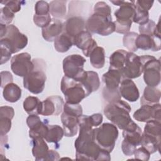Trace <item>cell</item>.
Instances as JSON below:
<instances>
[{
  "label": "cell",
  "instance_id": "cell-3",
  "mask_svg": "<svg viewBox=\"0 0 161 161\" xmlns=\"http://www.w3.org/2000/svg\"><path fill=\"white\" fill-rule=\"evenodd\" d=\"M33 69L23 77V86L34 94H38L43 91L47 80L46 63L43 59H33Z\"/></svg>",
  "mask_w": 161,
  "mask_h": 161
},
{
  "label": "cell",
  "instance_id": "cell-38",
  "mask_svg": "<svg viewBox=\"0 0 161 161\" xmlns=\"http://www.w3.org/2000/svg\"><path fill=\"white\" fill-rule=\"evenodd\" d=\"M48 130V125L45 122H42L39 126L29 130V136L33 140L37 138L45 137Z\"/></svg>",
  "mask_w": 161,
  "mask_h": 161
},
{
  "label": "cell",
  "instance_id": "cell-29",
  "mask_svg": "<svg viewBox=\"0 0 161 161\" xmlns=\"http://www.w3.org/2000/svg\"><path fill=\"white\" fill-rule=\"evenodd\" d=\"M127 52L123 49H119L114 52L109 57V68L121 72L125 65Z\"/></svg>",
  "mask_w": 161,
  "mask_h": 161
},
{
  "label": "cell",
  "instance_id": "cell-30",
  "mask_svg": "<svg viewBox=\"0 0 161 161\" xmlns=\"http://www.w3.org/2000/svg\"><path fill=\"white\" fill-rule=\"evenodd\" d=\"M90 63L96 69H101L105 64V51L104 49L97 46L89 54Z\"/></svg>",
  "mask_w": 161,
  "mask_h": 161
},
{
  "label": "cell",
  "instance_id": "cell-13",
  "mask_svg": "<svg viewBox=\"0 0 161 161\" xmlns=\"http://www.w3.org/2000/svg\"><path fill=\"white\" fill-rule=\"evenodd\" d=\"M122 79V75L119 70L109 68L108 72L104 73L102 77L104 84L103 94L114 95L119 94V86Z\"/></svg>",
  "mask_w": 161,
  "mask_h": 161
},
{
  "label": "cell",
  "instance_id": "cell-48",
  "mask_svg": "<svg viewBox=\"0 0 161 161\" xmlns=\"http://www.w3.org/2000/svg\"><path fill=\"white\" fill-rule=\"evenodd\" d=\"M136 146L126 142L125 140H123L121 143V149L123 151V153L127 156H131L134 154V152L135 150L136 149Z\"/></svg>",
  "mask_w": 161,
  "mask_h": 161
},
{
  "label": "cell",
  "instance_id": "cell-18",
  "mask_svg": "<svg viewBox=\"0 0 161 161\" xmlns=\"http://www.w3.org/2000/svg\"><path fill=\"white\" fill-rule=\"evenodd\" d=\"M115 6H120L114 12V16L118 20H132L135 11V1H111Z\"/></svg>",
  "mask_w": 161,
  "mask_h": 161
},
{
  "label": "cell",
  "instance_id": "cell-9",
  "mask_svg": "<svg viewBox=\"0 0 161 161\" xmlns=\"http://www.w3.org/2000/svg\"><path fill=\"white\" fill-rule=\"evenodd\" d=\"M86 62L85 58L79 54L70 55L64 58L62 64L65 76L81 82L86 75V71L84 70Z\"/></svg>",
  "mask_w": 161,
  "mask_h": 161
},
{
  "label": "cell",
  "instance_id": "cell-2",
  "mask_svg": "<svg viewBox=\"0 0 161 161\" xmlns=\"http://www.w3.org/2000/svg\"><path fill=\"white\" fill-rule=\"evenodd\" d=\"M131 110L128 103L119 99L108 103L104 108V114L113 125L123 130L132 121L130 116Z\"/></svg>",
  "mask_w": 161,
  "mask_h": 161
},
{
  "label": "cell",
  "instance_id": "cell-41",
  "mask_svg": "<svg viewBox=\"0 0 161 161\" xmlns=\"http://www.w3.org/2000/svg\"><path fill=\"white\" fill-rule=\"evenodd\" d=\"M0 46H1V64H3L7 62L9 59L12 54L11 50L8 43L3 40L1 39L0 40Z\"/></svg>",
  "mask_w": 161,
  "mask_h": 161
},
{
  "label": "cell",
  "instance_id": "cell-31",
  "mask_svg": "<svg viewBox=\"0 0 161 161\" xmlns=\"http://www.w3.org/2000/svg\"><path fill=\"white\" fill-rule=\"evenodd\" d=\"M64 135V129L59 125H48V130L44 137L46 142L57 144Z\"/></svg>",
  "mask_w": 161,
  "mask_h": 161
},
{
  "label": "cell",
  "instance_id": "cell-34",
  "mask_svg": "<svg viewBox=\"0 0 161 161\" xmlns=\"http://www.w3.org/2000/svg\"><path fill=\"white\" fill-rule=\"evenodd\" d=\"M159 24L160 21L156 24L153 20L149 19L147 23L139 26V32L140 34H145L149 36L160 35Z\"/></svg>",
  "mask_w": 161,
  "mask_h": 161
},
{
  "label": "cell",
  "instance_id": "cell-49",
  "mask_svg": "<svg viewBox=\"0 0 161 161\" xmlns=\"http://www.w3.org/2000/svg\"><path fill=\"white\" fill-rule=\"evenodd\" d=\"M42 121L37 114H30L26 118V123L30 129H33L40 125Z\"/></svg>",
  "mask_w": 161,
  "mask_h": 161
},
{
  "label": "cell",
  "instance_id": "cell-7",
  "mask_svg": "<svg viewBox=\"0 0 161 161\" xmlns=\"http://www.w3.org/2000/svg\"><path fill=\"white\" fill-rule=\"evenodd\" d=\"M86 30L91 33L108 36L115 31V25L112 17L94 13L86 22Z\"/></svg>",
  "mask_w": 161,
  "mask_h": 161
},
{
  "label": "cell",
  "instance_id": "cell-35",
  "mask_svg": "<svg viewBox=\"0 0 161 161\" xmlns=\"http://www.w3.org/2000/svg\"><path fill=\"white\" fill-rule=\"evenodd\" d=\"M143 133L152 136L161 137V123L160 121L152 119L147 122Z\"/></svg>",
  "mask_w": 161,
  "mask_h": 161
},
{
  "label": "cell",
  "instance_id": "cell-10",
  "mask_svg": "<svg viewBox=\"0 0 161 161\" xmlns=\"http://www.w3.org/2000/svg\"><path fill=\"white\" fill-rule=\"evenodd\" d=\"M3 39L9 46L12 53L18 52L25 48L28 44V37L21 33L19 29L13 25H7V32Z\"/></svg>",
  "mask_w": 161,
  "mask_h": 161
},
{
  "label": "cell",
  "instance_id": "cell-4",
  "mask_svg": "<svg viewBox=\"0 0 161 161\" xmlns=\"http://www.w3.org/2000/svg\"><path fill=\"white\" fill-rule=\"evenodd\" d=\"M82 115V108L79 104L65 103L64 105L61 121L64 135L67 137L75 136L79 130V118Z\"/></svg>",
  "mask_w": 161,
  "mask_h": 161
},
{
  "label": "cell",
  "instance_id": "cell-54",
  "mask_svg": "<svg viewBox=\"0 0 161 161\" xmlns=\"http://www.w3.org/2000/svg\"><path fill=\"white\" fill-rule=\"evenodd\" d=\"M60 159L59 153L53 150H49L45 160H58Z\"/></svg>",
  "mask_w": 161,
  "mask_h": 161
},
{
  "label": "cell",
  "instance_id": "cell-6",
  "mask_svg": "<svg viewBox=\"0 0 161 161\" xmlns=\"http://www.w3.org/2000/svg\"><path fill=\"white\" fill-rule=\"evenodd\" d=\"M60 89L65 96L66 103L69 104H79L82 99L88 96L80 82L65 75L61 80Z\"/></svg>",
  "mask_w": 161,
  "mask_h": 161
},
{
  "label": "cell",
  "instance_id": "cell-33",
  "mask_svg": "<svg viewBox=\"0 0 161 161\" xmlns=\"http://www.w3.org/2000/svg\"><path fill=\"white\" fill-rule=\"evenodd\" d=\"M40 99L35 96H28L23 101V108L28 114H40Z\"/></svg>",
  "mask_w": 161,
  "mask_h": 161
},
{
  "label": "cell",
  "instance_id": "cell-28",
  "mask_svg": "<svg viewBox=\"0 0 161 161\" xmlns=\"http://www.w3.org/2000/svg\"><path fill=\"white\" fill-rule=\"evenodd\" d=\"M161 137H157L142 133L140 145L145 148L150 154L160 150Z\"/></svg>",
  "mask_w": 161,
  "mask_h": 161
},
{
  "label": "cell",
  "instance_id": "cell-24",
  "mask_svg": "<svg viewBox=\"0 0 161 161\" xmlns=\"http://www.w3.org/2000/svg\"><path fill=\"white\" fill-rule=\"evenodd\" d=\"M43 138L33 139L32 154L36 160H45L48 152V146Z\"/></svg>",
  "mask_w": 161,
  "mask_h": 161
},
{
  "label": "cell",
  "instance_id": "cell-44",
  "mask_svg": "<svg viewBox=\"0 0 161 161\" xmlns=\"http://www.w3.org/2000/svg\"><path fill=\"white\" fill-rule=\"evenodd\" d=\"M11 118L0 116V135L1 136H6L10 131L11 128Z\"/></svg>",
  "mask_w": 161,
  "mask_h": 161
},
{
  "label": "cell",
  "instance_id": "cell-5",
  "mask_svg": "<svg viewBox=\"0 0 161 161\" xmlns=\"http://www.w3.org/2000/svg\"><path fill=\"white\" fill-rule=\"evenodd\" d=\"M94 142L102 149L111 152L118 137L117 127L113 123H104L93 129Z\"/></svg>",
  "mask_w": 161,
  "mask_h": 161
},
{
  "label": "cell",
  "instance_id": "cell-39",
  "mask_svg": "<svg viewBox=\"0 0 161 161\" xmlns=\"http://www.w3.org/2000/svg\"><path fill=\"white\" fill-rule=\"evenodd\" d=\"M116 33L126 34L130 31L132 25V20H118L114 21Z\"/></svg>",
  "mask_w": 161,
  "mask_h": 161
},
{
  "label": "cell",
  "instance_id": "cell-1",
  "mask_svg": "<svg viewBox=\"0 0 161 161\" xmlns=\"http://www.w3.org/2000/svg\"><path fill=\"white\" fill-rule=\"evenodd\" d=\"M92 127L89 116L79 118V134L74 143L76 160H97L102 148L94 142Z\"/></svg>",
  "mask_w": 161,
  "mask_h": 161
},
{
  "label": "cell",
  "instance_id": "cell-17",
  "mask_svg": "<svg viewBox=\"0 0 161 161\" xmlns=\"http://www.w3.org/2000/svg\"><path fill=\"white\" fill-rule=\"evenodd\" d=\"M135 45L138 49L151 50L153 52L159 51L161 48L160 35L149 36L145 34H140L136 37Z\"/></svg>",
  "mask_w": 161,
  "mask_h": 161
},
{
  "label": "cell",
  "instance_id": "cell-15",
  "mask_svg": "<svg viewBox=\"0 0 161 161\" xmlns=\"http://www.w3.org/2000/svg\"><path fill=\"white\" fill-rule=\"evenodd\" d=\"M64 102L59 96H52L41 102L40 114L43 116H57L64 109Z\"/></svg>",
  "mask_w": 161,
  "mask_h": 161
},
{
  "label": "cell",
  "instance_id": "cell-52",
  "mask_svg": "<svg viewBox=\"0 0 161 161\" xmlns=\"http://www.w3.org/2000/svg\"><path fill=\"white\" fill-rule=\"evenodd\" d=\"M153 1H146V0H138L135 1V6L140 7L143 9L148 11L152 7L153 4Z\"/></svg>",
  "mask_w": 161,
  "mask_h": 161
},
{
  "label": "cell",
  "instance_id": "cell-16",
  "mask_svg": "<svg viewBox=\"0 0 161 161\" xmlns=\"http://www.w3.org/2000/svg\"><path fill=\"white\" fill-rule=\"evenodd\" d=\"M73 44L82 50L83 54L88 57L91 51L97 46L96 42L92 38V35L87 30H84L73 38Z\"/></svg>",
  "mask_w": 161,
  "mask_h": 161
},
{
  "label": "cell",
  "instance_id": "cell-53",
  "mask_svg": "<svg viewBox=\"0 0 161 161\" xmlns=\"http://www.w3.org/2000/svg\"><path fill=\"white\" fill-rule=\"evenodd\" d=\"M89 119L92 126L96 127L101 124L103 122V115L100 113H95L91 116H89Z\"/></svg>",
  "mask_w": 161,
  "mask_h": 161
},
{
  "label": "cell",
  "instance_id": "cell-50",
  "mask_svg": "<svg viewBox=\"0 0 161 161\" xmlns=\"http://www.w3.org/2000/svg\"><path fill=\"white\" fill-rule=\"evenodd\" d=\"M14 115V109L8 106H2L0 108V116L9 117L11 119L13 118Z\"/></svg>",
  "mask_w": 161,
  "mask_h": 161
},
{
  "label": "cell",
  "instance_id": "cell-51",
  "mask_svg": "<svg viewBox=\"0 0 161 161\" xmlns=\"http://www.w3.org/2000/svg\"><path fill=\"white\" fill-rule=\"evenodd\" d=\"M1 87H4L6 85L10 82H13V76L9 72L3 71L1 72Z\"/></svg>",
  "mask_w": 161,
  "mask_h": 161
},
{
  "label": "cell",
  "instance_id": "cell-37",
  "mask_svg": "<svg viewBox=\"0 0 161 161\" xmlns=\"http://www.w3.org/2000/svg\"><path fill=\"white\" fill-rule=\"evenodd\" d=\"M149 20L148 11L143 9L140 7L135 6V11L132 21L139 24L140 25L147 23Z\"/></svg>",
  "mask_w": 161,
  "mask_h": 161
},
{
  "label": "cell",
  "instance_id": "cell-20",
  "mask_svg": "<svg viewBox=\"0 0 161 161\" xmlns=\"http://www.w3.org/2000/svg\"><path fill=\"white\" fill-rule=\"evenodd\" d=\"M123 136L124 140L137 147L140 145L142 131L133 120L123 129Z\"/></svg>",
  "mask_w": 161,
  "mask_h": 161
},
{
  "label": "cell",
  "instance_id": "cell-36",
  "mask_svg": "<svg viewBox=\"0 0 161 161\" xmlns=\"http://www.w3.org/2000/svg\"><path fill=\"white\" fill-rule=\"evenodd\" d=\"M138 35V34L135 32L129 31L127 33L125 34L123 38V46L131 52H134L138 50V48L135 45V42Z\"/></svg>",
  "mask_w": 161,
  "mask_h": 161
},
{
  "label": "cell",
  "instance_id": "cell-21",
  "mask_svg": "<svg viewBox=\"0 0 161 161\" xmlns=\"http://www.w3.org/2000/svg\"><path fill=\"white\" fill-rule=\"evenodd\" d=\"M85 30L86 22L80 16H74L70 17L64 24V31L72 38Z\"/></svg>",
  "mask_w": 161,
  "mask_h": 161
},
{
  "label": "cell",
  "instance_id": "cell-47",
  "mask_svg": "<svg viewBox=\"0 0 161 161\" xmlns=\"http://www.w3.org/2000/svg\"><path fill=\"white\" fill-rule=\"evenodd\" d=\"M22 3L23 2L20 1H15V0L3 1L1 2V4L5 5L6 7L9 8L14 13H16L20 11Z\"/></svg>",
  "mask_w": 161,
  "mask_h": 161
},
{
  "label": "cell",
  "instance_id": "cell-22",
  "mask_svg": "<svg viewBox=\"0 0 161 161\" xmlns=\"http://www.w3.org/2000/svg\"><path fill=\"white\" fill-rule=\"evenodd\" d=\"M64 31V24L58 19H52L51 22L42 30L43 38L47 42H53Z\"/></svg>",
  "mask_w": 161,
  "mask_h": 161
},
{
  "label": "cell",
  "instance_id": "cell-42",
  "mask_svg": "<svg viewBox=\"0 0 161 161\" xmlns=\"http://www.w3.org/2000/svg\"><path fill=\"white\" fill-rule=\"evenodd\" d=\"M94 13L111 17V9L109 6L103 1H99L94 6Z\"/></svg>",
  "mask_w": 161,
  "mask_h": 161
},
{
  "label": "cell",
  "instance_id": "cell-32",
  "mask_svg": "<svg viewBox=\"0 0 161 161\" xmlns=\"http://www.w3.org/2000/svg\"><path fill=\"white\" fill-rule=\"evenodd\" d=\"M67 1L55 0L50 3V14L55 19L63 18L66 15Z\"/></svg>",
  "mask_w": 161,
  "mask_h": 161
},
{
  "label": "cell",
  "instance_id": "cell-45",
  "mask_svg": "<svg viewBox=\"0 0 161 161\" xmlns=\"http://www.w3.org/2000/svg\"><path fill=\"white\" fill-rule=\"evenodd\" d=\"M35 14L43 15L50 13V5L45 1H37L35 6Z\"/></svg>",
  "mask_w": 161,
  "mask_h": 161
},
{
  "label": "cell",
  "instance_id": "cell-8",
  "mask_svg": "<svg viewBox=\"0 0 161 161\" xmlns=\"http://www.w3.org/2000/svg\"><path fill=\"white\" fill-rule=\"evenodd\" d=\"M143 65V80L148 86L157 87L160 82V62L155 57L146 55L140 56Z\"/></svg>",
  "mask_w": 161,
  "mask_h": 161
},
{
  "label": "cell",
  "instance_id": "cell-40",
  "mask_svg": "<svg viewBox=\"0 0 161 161\" xmlns=\"http://www.w3.org/2000/svg\"><path fill=\"white\" fill-rule=\"evenodd\" d=\"M0 13V23L10 25L14 19V13L6 6L1 8Z\"/></svg>",
  "mask_w": 161,
  "mask_h": 161
},
{
  "label": "cell",
  "instance_id": "cell-27",
  "mask_svg": "<svg viewBox=\"0 0 161 161\" xmlns=\"http://www.w3.org/2000/svg\"><path fill=\"white\" fill-rule=\"evenodd\" d=\"M53 42L55 50L60 53L67 52L74 45L73 38L64 31Z\"/></svg>",
  "mask_w": 161,
  "mask_h": 161
},
{
  "label": "cell",
  "instance_id": "cell-12",
  "mask_svg": "<svg viewBox=\"0 0 161 161\" xmlns=\"http://www.w3.org/2000/svg\"><path fill=\"white\" fill-rule=\"evenodd\" d=\"M123 79H135L143 73V65L140 56L133 52H127L125 65L121 70Z\"/></svg>",
  "mask_w": 161,
  "mask_h": 161
},
{
  "label": "cell",
  "instance_id": "cell-55",
  "mask_svg": "<svg viewBox=\"0 0 161 161\" xmlns=\"http://www.w3.org/2000/svg\"><path fill=\"white\" fill-rule=\"evenodd\" d=\"M6 32H7V25L0 23V33H1L0 37H1V39L3 38L5 36Z\"/></svg>",
  "mask_w": 161,
  "mask_h": 161
},
{
  "label": "cell",
  "instance_id": "cell-43",
  "mask_svg": "<svg viewBox=\"0 0 161 161\" xmlns=\"http://www.w3.org/2000/svg\"><path fill=\"white\" fill-rule=\"evenodd\" d=\"M52 21V18L50 14L43 15H37L34 14L33 16V22L38 27L44 28L47 26Z\"/></svg>",
  "mask_w": 161,
  "mask_h": 161
},
{
  "label": "cell",
  "instance_id": "cell-23",
  "mask_svg": "<svg viewBox=\"0 0 161 161\" xmlns=\"http://www.w3.org/2000/svg\"><path fill=\"white\" fill-rule=\"evenodd\" d=\"M161 92L156 87L147 86L143 91V94L140 99L141 105H153L160 102Z\"/></svg>",
  "mask_w": 161,
  "mask_h": 161
},
{
  "label": "cell",
  "instance_id": "cell-19",
  "mask_svg": "<svg viewBox=\"0 0 161 161\" xmlns=\"http://www.w3.org/2000/svg\"><path fill=\"white\" fill-rule=\"evenodd\" d=\"M121 96L130 102L138 100L140 92L135 82L130 79H123L119 86Z\"/></svg>",
  "mask_w": 161,
  "mask_h": 161
},
{
  "label": "cell",
  "instance_id": "cell-14",
  "mask_svg": "<svg viewBox=\"0 0 161 161\" xmlns=\"http://www.w3.org/2000/svg\"><path fill=\"white\" fill-rule=\"evenodd\" d=\"M135 119L140 122H147L152 119L160 121L161 105L160 103L153 105L143 104L133 115Z\"/></svg>",
  "mask_w": 161,
  "mask_h": 161
},
{
  "label": "cell",
  "instance_id": "cell-11",
  "mask_svg": "<svg viewBox=\"0 0 161 161\" xmlns=\"http://www.w3.org/2000/svg\"><path fill=\"white\" fill-rule=\"evenodd\" d=\"M34 68L31 55L27 52L14 55L11 60V69L13 72L19 77H25Z\"/></svg>",
  "mask_w": 161,
  "mask_h": 161
},
{
  "label": "cell",
  "instance_id": "cell-26",
  "mask_svg": "<svg viewBox=\"0 0 161 161\" xmlns=\"http://www.w3.org/2000/svg\"><path fill=\"white\" fill-rule=\"evenodd\" d=\"M3 95L6 101L15 103L21 97V89L17 84L10 82L3 87Z\"/></svg>",
  "mask_w": 161,
  "mask_h": 161
},
{
  "label": "cell",
  "instance_id": "cell-25",
  "mask_svg": "<svg viewBox=\"0 0 161 161\" xmlns=\"http://www.w3.org/2000/svg\"><path fill=\"white\" fill-rule=\"evenodd\" d=\"M81 83L84 86L87 96H89L99 88L100 80L98 74L94 71H86V75Z\"/></svg>",
  "mask_w": 161,
  "mask_h": 161
},
{
  "label": "cell",
  "instance_id": "cell-46",
  "mask_svg": "<svg viewBox=\"0 0 161 161\" xmlns=\"http://www.w3.org/2000/svg\"><path fill=\"white\" fill-rule=\"evenodd\" d=\"M135 158L136 160L147 161L150 158V153L143 147H139L136 148L134 152Z\"/></svg>",
  "mask_w": 161,
  "mask_h": 161
}]
</instances>
